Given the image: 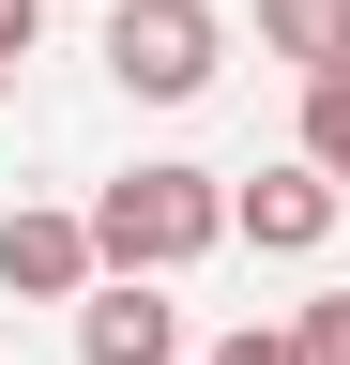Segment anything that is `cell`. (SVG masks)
Returning <instances> with one entry per match:
<instances>
[{
	"label": "cell",
	"mask_w": 350,
	"mask_h": 365,
	"mask_svg": "<svg viewBox=\"0 0 350 365\" xmlns=\"http://www.w3.org/2000/svg\"><path fill=\"white\" fill-rule=\"evenodd\" d=\"M92 244H107V274H198L244 228H229L213 168H122V182H92Z\"/></svg>",
	"instance_id": "6da1fadb"
},
{
	"label": "cell",
	"mask_w": 350,
	"mask_h": 365,
	"mask_svg": "<svg viewBox=\"0 0 350 365\" xmlns=\"http://www.w3.org/2000/svg\"><path fill=\"white\" fill-rule=\"evenodd\" d=\"M213 61H229V16L213 0H107V76L138 107H198Z\"/></svg>",
	"instance_id": "7a4b0ae2"
},
{
	"label": "cell",
	"mask_w": 350,
	"mask_h": 365,
	"mask_svg": "<svg viewBox=\"0 0 350 365\" xmlns=\"http://www.w3.org/2000/svg\"><path fill=\"white\" fill-rule=\"evenodd\" d=\"M0 289H16V304H92V289H107V244H92V213H61V198H16V213H0Z\"/></svg>",
	"instance_id": "3957f363"
},
{
	"label": "cell",
	"mask_w": 350,
	"mask_h": 365,
	"mask_svg": "<svg viewBox=\"0 0 350 365\" xmlns=\"http://www.w3.org/2000/svg\"><path fill=\"white\" fill-rule=\"evenodd\" d=\"M335 213H350V182H335V168H304V153H289V168H259V182H229V228H244L259 259H320V244H335Z\"/></svg>",
	"instance_id": "277c9868"
},
{
	"label": "cell",
	"mask_w": 350,
	"mask_h": 365,
	"mask_svg": "<svg viewBox=\"0 0 350 365\" xmlns=\"http://www.w3.org/2000/svg\"><path fill=\"white\" fill-rule=\"evenodd\" d=\"M76 365H183V304H168V274H107V289L76 304Z\"/></svg>",
	"instance_id": "5b68a950"
},
{
	"label": "cell",
	"mask_w": 350,
	"mask_h": 365,
	"mask_svg": "<svg viewBox=\"0 0 350 365\" xmlns=\"http://www.w3.org/2000/svg\"><path fill=\"white\" fill-rule=\"evenodd\" d=\"M259 46L289 76H350V0H259Z\"/></svg>",
	"instance_id": "8992f818"
},
{
	"label": "cell",
	"mask_w": 350,
	"mask_h": 365,
	"mask_svg": "<svg viewBox=\"0 0 350 365\" xmlns=\"http://www.w3.org/2000/svg\"><path fill=\"white\" fill-rule=\"evenodd\" d=\"M304 168L350 182V76H304Z\"/></svg>",
	"instance_id": "52a82bcc"
},
{
	"label": "cell",
	"mask_w": 350,
	"mask_h": 365,
	"mask_svg": "<svg viewBox=\"0 0 350 365\" xmlns=\"http://www.w3.org/2000/svg\"><path fill=\"white\" fill-rule=\"evenodd\" d=\"M213 365H304V319H244V335H213Z\"/></svg>",
	"instance_id": "ba28073f"
},
{
	"label": "cell",
	"mask_w": 350,
	"mask_h": 365,
	"mask_svg": "<svg viewBox=\"0 0 350 365\" xmlns=\"http://www.w3.org/2000/svg\"><path fill=\"white\" fill-rule=\"evenodd\" d=\"M304 365H350V289H320V304H304Z\"/></svg>",
	"instance_id": "9c48e42d"
},
{
	"label": "cell",
	"mask_w": 350,
	"mask_h": 365,
	"mask_svg": "<svg viewBox=\"0 0 350 365\" xmlns=\"http://www.w3.org/2000/svg\"><path fill=\"white\" fill-rule=\"evenodd\" d=\"M31 31H46V0H0V61H31Z\"/></svg>",
	"instance_id": "30bf717a"
}]
</instances>
